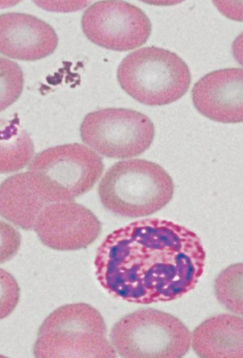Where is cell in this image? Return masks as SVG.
Segmentation results:
<instances>
[{"instance_id": "obj_8", "label": "cell", "mask_w": 243, "mask_h": 358, "mask_svg": "<svg viewBox=\"0 0 243 358\" xmlns=\"http://www.w3.org/2000/svg\"><path fill=\"white\" fill-rule=\"evenodd\" d=\"M82 29L92 43L115 51H128L147 43L152 31L146 13L124 1L107 0L90 6Z\"/></svg>"}, {"instance_id": "obj_13", "label": "cell", "mask_w": 243, "mask_h": 358, "mask_svg": "<svg viewBox=\"0 0 243 358\" xmlns=\"http://www.w3.org/2000/svg\"><path fill=\"white\" fill-rule=\"evenodd\" d=\"M191 344L201 358H242V318L232 314L214 315L193 331Z\"/></svg>"}, {"instance_id": "obj_11", "label": "cell", "mask_w": 243, "mask_h": 358, "mask_svg": "<svg viewBox=\"0 0 243 358\" xmlns=\"http://www.w3.org/2000/svg\"><path fill=\"white\" fill-rule=\"evenodd\" d=\"M57 45L54 29L37 17L20 13L0 15V54L35 62L53 54Z\"/></svg>"}, {"instance_id": "obj_7", "label": "cell", "mask_w": 243, "mask_h": 358, "mask_svg": "<svg viewBox=\"0 0 243 358\" xmlns=\"http://www.w3.org/2000/svg\"><path fill=\"white\" fill-rule=\"evenodd\" d=\"M82 142L100 155L138 157L153 143L155 127L147 115L126 108H105L88 114L80 125Z\"/></svg>"}, {"instance_id": "obj_2", "label": "cell", "mask_w": 243, "mask_h": 358, "mask_svg": "<svg viewBox=\"0 0 243 358\" xmlns=\"http://www.w3.org/2000/svg\"><path fill=\"white\" fill-rule=\"evenodd\" d=\"M175 186L171 176L157 164L145 159L119 162L101 180V203L113 214L138 218L155 214L169 203Z\"/></svg>"}, {"instance_id": "obj_9", "label": "cell", "mask_w": 243, "mask_h": 358, "mask_svg": "<svg viewBox=\"0 0 243 358\" xmlns=\"http://www.w3.org/2000/svg\"><path fill=\"white\" fill-rule=\"evenodd\" d=\"M40 241L57 251L87 248L101 233L102 224L89 209L73 201L48 204L34 226Z\"/></svg>"}, {"instance_id": "obj_15", "label": "cell", "mask_w": 243, "mask_h": 358, "mask_svg": "<svg viewBox=\"0 0 243 358\" xmlns=\"http://www.w3.org/2000/svg\"><path fill=\"white\" fill-rule=\"evenodd\" d=\"M242 263L235 264L220 273L215 280V295L225 308L242 315L243 314Z\"/></svg>"}, {"instance_id": "obj_6", "label": "cell", "mask_w": 243, "mask_h": 358, "mask_svg": "<svg viewBox=\"0 0 243 358\" xmlns=\"http://www.w3.org/2000/svg\"><path fill=\"white\" fill-rule=\"evenodd\" d=\"M35 173L49 203L73 201L89 192L104 171L103 159L80 143L48 148L34 157Z\"/></svg>"}, {"instance_id": "obj_16", "label": "cell", "mask_w": 243, "mask_h": 358, "mask_svg": "<svg viewBox=\"0 0 243 358\" xmlns=\"http://www.w3.org/2000/svg\"><path fill=\"white\" fill-rule=\"evenodd\" d=\"M24 87V75L19 64L0 57V113L20 99Z\"/></svg>"}, {"instance_id": "obj_10", "label": "cell", "mask_w": 243, "mask_h": 358, "mask_svg": "<svg viewBox=\"0 0 243 358\" xmlns=\"http://www.w3.org/2000/svg\"><path fill=\"white\" fill-rule=\"evenodd\" d=\"M198 112L211 120L237 124L243 120V71L228 68L209 73L191 91Z\"/></svg>"}, {"instance_id": "obj_4", "label": "cell", "mask_w": 243, "mask_h": 358, "mask_svg": "<svg viewBox=\"0 0 243 358\" xmlns=\"http://www.w3.org/2000/svg\"><path fill=\"white\" fill-rule=\"evenodd\" d=\"M122 90L148 106L170 105L191 85L189 67L172 51L157 47L138 49L126 57L117 71Z\"/></svg>"}, {"instance_id": "obj_14", "label": "cell", "mask_w": 243, "mask_h": 358, "mask_svg": "<svg viewBox=\"0 0 243 358\" xmlns=\"http://www.w3.org/2000/svg\"><path fill=\"white\" fill-rule=\"evenodd\" d=\"M34 155L35 146L19 121L0 119V174L20 171Z\"/></svg>"}, {"instance_id": "obj_18", "label": "cell", "mask_w": 243, "mask_h": 358, "mask_svg": "<svg viewBox=\"0 0 243 358\" xmlns=\"http://www.w3.org/2000/svg\"><path fill=\"white\" fill-rule=\"evenodd\" d=\"M21 243L18 230L0 220V264L11 260L18 253Z\"/></svg>"}, {"instance_id": "obj_17", "label": "cell", "mask_w": 243, "mask_h": 358, "mask_svg": "<svg viewBox=\"0 0 243 358\" xmlns=\"http://www.w3.org/2000/svg\"><path fill=\"white\" fill-rule=\"evenodd\" d=\"M20 300V287L14 277L0 268V320L8 317Z\"/></svg>"}, {"instance_id": "obj_5", "label": "cell", "mask_w": 243, "mask_h": 358, "mask_svg": "<svg viewBox=\"0 0 243 358\" xmlns=\"http://www.w3.org/2000/svg\"><path fill=\"white\" fill-rule=\"evenodd\" d=\"M115 352L124 358H181L191 346V332L174 315L142 309L125 315L111 331Z\"/></svg>"}, {"instance_id": "obj_3", "label": "cell", "mask_w": 243, "mask_h": 358, "mask_svg": "<svg viewBox=\"0 0 243 358\" xmlns=\"http://www.w3.org/2000/svg\"><path fill=\"white\" fill-rule=\"evenodd\" d=\"M34 355L37 358H115L103 315L91 306L67 304L50 313L40 326Z\"/></svg>"}, {"instance_id": "obj_1", "label": "cell", "mask_w": 243, "mask_h": 358, "mask_svg": "<svg viewBox=\"0 0 243 358\" xmlns=\"http://www.w3.org/2000/svg\"><path fill=\"white\" fill-rule=\"evenodd\" d=\"M205 259L196 233L172 221L147 218L108 235L97 250L95 268L109 294L148 305L177 300L195 289Z\"/></svg>"}, {"instance_id": "obj_12", "label": "cell", "mask_w": 243, "mask_h": 358, "mask_svg": "<svg viewBox=\"0 0 243 358\" xmlns=\"http://www.w3.org/2000/svg\"><path fill=\"white\" fill-rule=\"evenodd\" d=\"M49 202L36 173L12 176L0 184V216L24 230L34 228Z\"/></svg>"}]
</instances>
